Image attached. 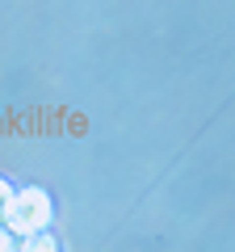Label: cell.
I'll use <instances>...</instances> for the list:
<instances>
[{
  "label": "cell",
  "mask_w": 235,
  "mask_h": 252,
  "mask_svg": "<svg viewBox=\"0 0 235 252\" xmlns=\"http://www.w3.org/2000/svg\"><path fill=\"white\" fill-rule=\"evenodd\" d=\"M55 219V206L51 198H46L42 189H17L9 202V210H4V227H9L13 235H34V231H46Z\"/></svg>",
  "instance_id": "6da1fadb"
},
{
  "label": "cell",
  "mask_w": 235,
  "mask_h": 252,
  "mask_svg": "<svg viewBox=\"0 0 235 252\" xmlns=\"http://www.w3.org/2000/svg\"><path fill=\"white\" fill-rule=\"evenodd\" d=\"M21 248H29V252H51V248H59V240L46 235V231H34V235H21Z\"/></svg>",
  "instance_id": "7a4b0ae2"
},
{
  "label": "cell",
  "mask_w": 235,
  "mask_h": 252,
  "mask_svg": "<svg viewBox=\"0 0 235 252\" xmlns=\"http://www.w3.org/2000/svg\"><path fill=\"white\" fill-rule=\"evenodd\" d=\"M9 202H13V189H9V181L0 177V223H4V210H9Z\"/></svg>",
  "instance_id": "3957f363"
},
{
  "label": "cell",
  "mask_w": 235,
  "mask_h": 252,
  "mask_svg": "<svg viewBox=\"0 0 235 252\" xmlns=\"http://www.w3.org/2000/svg\"><path fill=\"white\" fill-rule=\"evenodd\" d=\"M13 244H17V240H13V231H9V227H0V248H13Z\"/></svg>",
  "instance_id": "277c9868"
}]
</instances>
